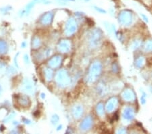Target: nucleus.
Here are the masks:
<instances>
[{
	"label": "nucleus",
	"instance_id": "obj_1",
	"mask_svg": "<svg viewBox=\"0 0 152 134\" xmlns=\"http://www.w3.org/2000/svg\"><path fill=\"white\" fill-rule=\"evenodd\" d=\"M56 81L59 87L64 88L68 86L71 83L70 75L66 70L61 69L56 73Z\"/></svg>",
	"mask_w": 152,
	"mask_h": 134
},
{
	"label": "nucleus",
	"instance_id": "obj_2",
	"mask_svg": "<svg viewBox=\"0 0 152 134\" xmlns=\"http://www.w3.org/2000/svg\"><path fill=\"white\" fill-rule=\"evenodd\" d=\"M102 66L99 62H95L91 65L89 70V75L87 77V81L89 83H94L99 77L102 72Z\"/></svg>",
	"mask_w": 152,
	"mask_h": 134
},
{
	"label": "nucleus",
	"instance_id": "obj_3",
	"mask_svg": "<svg viewBox=\"0 0 152 134\" xmlns=\"http://www.w3.org/2000/svg\"><path fill=\"white\" fill-rule=\"evenodd\" d=\"M102 33L99 29H95L90 34L89 43L93 48H97L101 43Z\"/></svg>",
	"mask_w": 152,
	"mask_h": 134
},
{
	"label": "nucleus",
	"instance_id": "obj_4",
	"mask_svg": "<svg viewBox=\"0 0 152 134\" xmlns=\"http://www.w3.org/2000/svg\"><path fill=\"white\" fill-rule=\"evenodd\" d=\"M77 22L75 20L74 18H70L69 20L66 23L65 26V30L64 33L67 36H70L72 35L76 31H77Z\"/></svg>",
	"mask_w": 152,
	"mask_h": 134
},
{
	"label": "nucleus",
	"instance_id": "obj_5",
	"mask_svg": "<svg viewBox=\"0 0 152 134\" xmlns=\"http://www.w3.org/2000/svg\"><path fill=\"white\" fill-rule=\"evenodd\" d=\"M58 50L59 52L63 53H68L71 50V44L68 40H62L59 42L58 45Z\"/></svg>",
	"mask_w": 152,
	"mask_h": 134
},
{
	"label": "nucleus",
	"instance_id": "obj_6",
	"mask_svg": "<svg viewBox=\"0 0 152 134\" xmlns=\"http://www.w3.org/2000/svg\"><path fill=\"white\" fill-rule=\"evenodd\" d=\"M132 21V15L129 12H122L119 16V22L123 25H129Z\"/></svg>",
	"mask_w": 152,
	"mask_h": 134
},
{
	"label": "nucleus",
	"instance_id": "obj_7",
	"mask_svg": "<svg viewBox=\"0 0 152 134\" xmlns=\"http://www.w3.org/2000/svg\"><path fill=\"white\" fill-rule=\"evenodd\" d=\"M23 89L24 92L28 94H34V86L32 81L28 79H24L23 82Z\"/></svg>",
	"mask_w": 152,
	"mask_h": 134
},
{
	"label": "nucleus",
	"instance_id": "obj_8",
	"mask_svg": "<svg viewBox=\"0 0 152 134\" xmlns=\"http://www.w3.org/2000/svg\"><path fill=\"white\" fill-rule=\"evenodd\" d=\"M62 63V57L60 56H55L48 61L49 67L51 69H57Z\"/></svg>",
	"mask_w": 152,
	"mask_h": 134
},
{
	"label": "nucleus",
	"instance_id": "obj_9",
	"mask_svg": "<svg viewBox=\"0 0 152 134\" xmlns=\"http://www.w3.org/2000/svg\"><path fill=\"white\" fill-rule=\"evenodd\" d=\"M93 125V119L91 116H87L80 125V130L83 131H87L91 129Z\"/></svg>",
	"mask_w": 152,
	"mask_h": 134
},
{
	"label": "nucleus",
	"instance_id": "obj_10",
	"mask_svg": "<svg viewBox=\"0 0 152 134\" xmlns=\"http://www.w3.org/2000/svg\"><path fill=\"white\" fill-rule=\"evenodd\" d=\"M53 14L52 12H48L46 13L45 15H43L42 17H41L40 22L42 25L44 26H47L50 24L51 21L53 20Z\"/></svg>",
	"mask_w": 152,
	"mask_h": 134
},
{
	"label": "nucleus",
	"instance_id": "obj_11",
	"mask_svg": "<svg viewBox=\"0 0 152 134\" xmlns=\"http://www.w3.org/2000/svg\"><path fill=\"white\" fill-rule=\"evenodd\" d=\"M72 114L75 119H80L83 114V108L80 105H75L72 108Z\"/></svg>",
	"mask_w": 152,
	"mask_h": 134
},
{
	"label": "nucleus",
	"instance_id": "obj_12",
	"mask_svg": "<svg viewBox=\"0 0 152 134\" xmlns=\"http://www.w3.org/2000/svg\"><path fill=\"white\" fill-rule=\"evenodd\" d=\"M122 98L127 102H131L134 100V98H135L133 92L131 89H126L124 91L122 94Z\"/></svg>",
	"mask_w": 152,
	"mask_h": 134
},
{
	"label": "nucleus",
	"instance_id": "obj_13",
	"mask_svg": "<svg viewBox=\"0 0 152 134\" xmlns=\"http://www.w3.org/2000/svg\"><path fill=\"white\" fill-rule=\"evenodd\" d=\"M118 104V100L116 97H112L108 100V102H107L106 106H105V109L106 111L108 112V113H110V112L113 111L114 108H116V106Z\"/></svg>",
	"mask_w": 152,
	"mask_h": 134
},
{
	"label": "nucleus",
	"instance_id": "obj_14",
	"mask_svg": "<svg viewBox=\"0 0 152 134\" xmlns=\"http://www.w3.org/2000/svg\"><path fill=\"white\" fill-rule=\"evenodd\" d=\"M18 102L23 107H28L30 105V100L26 96H19L18 99Z\"/></svg>",
	"mask_w": 152,
	"mask_h": 134
},
{
	"label": "nucleus",
	"instance_id": "obj_15",
	"mask_svg": "<svg viewBox=\"0 0 152 134\" xmlns=\"http://www.w3.org/2000/svg\"><path fill=\"white\" fill-rule=\"evenodd\" d=\"M123 116L127 120H132L134 117V111L131 108H126L123 112Z\"/></svg>",
	"mask_w": 152,
	"mask_h": 134
},
{
	"label": "nucleus",
	"instance_id": "obj_16",
	"mask_svg": "<svg viewBox=\"0 0 152 134\" xmlns=\"http://www.w3.org/2000/svg\"><path fill=\"white\" fill-rule=\"evenodd\" d=\"M44 75H45V79L48 81H50L53 77V72L51 68H45L44 69Z\"/></svg>",
	"mask_w": 152,
	"mask_h": 134
},
{
	"label": "nucleus",
	"instance_id": "obj_17",
	"mask_svg": "<svg viewBox=\"0 0 152 134\" xmlns=\"http://www.w3.org/2000/svg\"><path fill=\"white\" fill-rule=\"evenodd\" d=\"M31 45L32 48L33 49H38L39 48H40L41 45V41L40 38L38 37H35L33 38Z\"/></svg>",
	"mask_w": 152,
	"mask_h": 134
},
{
	"label": "nucleus",
	"instance_id": "obj_18",
	"mask_svg": "<svg viewBox=\"0 0 152 134\" xmlns=\"http://www.w3.org/2000/svg\"><path fill=\"white\" fill-rule=\"evenodd\" d=\"M8 50V45L4 41H0V53H4Z\"/></svg>",
	"mask_w": 152,
	"mask_h": 134
},
{
	"label": "nucleus",
	"instance_id": "obj_19",
	"mask_svg": "<svg viewBox=\"0 0 152 134\" xmlns=\"http://www.w3.org/2000/svg\"><path fill=\"white\" fill-rule=\"evenodd\" d=\"M97 113L98 115L100 116H102L104 114V105L102 103H99L97 106Z\"/></svg>",
	"mask_w": 152,
	"mask_h": 134
},
{
	"label": "nucleus",
	"instance_id": "obj_20",
	"mask_svg": "<svg viewBox=\"0 0 152 134\" xmlns=\"http://www.w3.org/2000/svg\"><path fill=\"white\" fill-rule=\"evenodd\" d=\"M59 121H60V118H59V116L58 115V114H53L52 116H51V123H52V125H57Z\"/></svg>",
	"mask_w": 152,
	"mask_h": 134
},
{
	"label": "nucleus",
	"instance_id": "obj_21",
	"mask_svg": "<svg viewBox=\"0 0 152 134\" xmlns=\"http://www.w3.org/2000/svg\"><path fill=\"white\" fill-rule=\"evenodd\" d=\"M143 62H144V59L142 57H140V58H138V59L137 60V61H136V65L138 67H141V66L143 65Z\"/></svg>",
	"mask_w": 152,
	"mask_h": 134
},
{
	"label": "nucleus",
	"instance_id": "obj_22",
	"mask_svg": "<svg viewBox=\"0 0 152 134\" xmlns=\"http://www.w3.org/2000/svg\"><path fill=\"white\" fill-rule=\"evenodd\" d=\"M145 50L147 51H152V41H149L145 44Z\"/></svg>",
	"mask_w": 152,
	"mask_h": 134
},
{
	"label": "nucleus",
	"instance_id": "obj_23",
	"mask_svg": "<svg viewBox=\"0 0 152 134\" xmlns=\"http://www.w3.org/2000/svg\"><path fill=\"white\" fill-rule=\"evenodd\" d=\"M24 62L26 63V64H30L31 61H30V58H29V56H28V54H24Z\"/></svg>",
	"mask_w": 152,
	"mask_h": 134
},
{
	"label": "nucleus",
	"instance_id": "obj_24",
	"mask_svg": "<svg viewBox=\"0 0 152 134\" xmlns=\"http://www.w3.org/2000/svg\"><path fill=\"white\" fill-rule=\"evenodd\" d=\"M33 6H34V4L33 3H31V4H29L27 6H26V10H25L26 11V14L28 13V12L31 11V10L32 8H33Z\"/></svg>",
	"mask_w": 152,
	"mask_h": 134
},
{
	"label": "nucleus",
	"instance_id": "obj_25",
	"mask_svg": "<svg viewBox=\"0 0 152 134\" xmlns=\"http://www.w3.org/2000/svg\"><path fill=\"white\" fill-rule=\"evenodd\" d=\"M15 114H16L15 113H12V114H10V115L8 116V117L6 119V120H5V121L8 122V121H10V120H12V119H13L14 116H15Z\"/></svg>",
	"mask_w": 152,
	"mask_h": 134
},
{
	"label": "nucleus",
	"instance_id": "obj_26",
	"mask_svg": "<svg viewBox=\"0 0 152 134\" xmlns=\"http://www.w3.org/2000/svg\"><path fill=\"white\" fill-rule=\"evenodd\" d=\"M139 45H140V42H139V41H137L136 42L134 43V45H133V47L134 48H139Z\"/></svg>",
	"mask_w": 152,
	"mask_h": 134
},
{
	"label": "nucleus",
	"instance_id": "obj_27",
	"mask_svg": "<svg viewBox=\"0 0 152 134\" xmlns=\"http://www.w3.org/2000/svg\"><path fill=\"white\" fill-rule=\"evenodd\" d=\"M23 121H24V123H26V124H28V125H30L31 124V121H29V120H28L27 119H23Z\"/></svg>",
	"mask_w": 152,
	"mask_h": 134
},
{
	"label": "nucleus",
	"instance_id": "obj_28",
	"mask_svg": "<svg viewBox=\"0 0 152 134\" xmlns=\"http://www.w3.org/2000/svg\"><path fill=\"white\" fill-rule=\"evenodd\" d=\"M26 42H25V41H23V42L22 43V48H26Z\"/></svg>",
	"mask_w": 152,
	"mask_h": 134
},
{
	"label": "nucleus",
	"instance_id": "obj_29",
	"mask_svg": "<svg viewBox=\"0 0 152 134\" xmlns=\"http://www.w3.org/2000/svg\"><path fill=\"white\" fill-rule=\"evenodd\" d=\"M62 125H60V126H58V129H57V131H59V130H62Z\"/></svg>",
	"mask_w": 152,
	"mask_h": 134
},
{
	"label": "nucleus",
	"instance_id": "obj_30",
	"mask_svg": "<svg viewBox=\"0 0 152 134\" xmlns=\"http://www.w3.org/2000/svg\"><path fill=\"white\" fill-rule=\"evenodd\" d=\"M41 96H41V97H42V98H44V97H45V94H41Z\"/></svg>",
	"mask_w": 152,
	"mask_h": 134
}]
</instances>
